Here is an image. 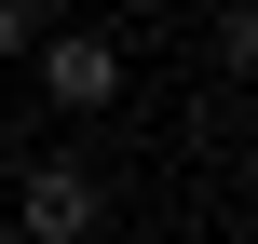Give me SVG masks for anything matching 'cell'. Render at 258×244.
Segmentation results:
<instances>
[{
    "mask_svg": "<svg viewBox=\"0 0 258 244\" xmlns=\"http://www.w3.org/2000/svg\"><path fill=\"white\" fill-rule=\"evenodd\" d=\"M0 149H14V68H0Z\"/></svg>",
    "mask_w": 258,
    "mask_h": 244,
    "instance_id": "5",
    "label": "cell"
},
{
    "mask_svg": "<svg viewBox=\"0 0 258 244\" xmlns=\"http://www.w3.org/2000/svg\"><path fill=\"white\" fill-rule=\"evenodd\" d=\"M27 82H41L68 122H95V109H122V41H109V27H41V41H27Z\"/></svg>",
    "mask_w": 258,
    "mask_h": 244,
    "instance_id": "2",
    "label": "cell"
},
{
    "mask_svg": "<svg viewBox=\"0 0 258 244\" xmlns=\"http://www.w3.org/2000/svg\"><path fill=\"white\" fill-rule=\"evenodd\" d=\"M0 244H27V231H14V217H0Z\"/></svg>",
    "mask_w": 258,
    "mask_h": 244,
    "instance_id": "6",
    "label": "cell"
},
{
    "mask_svg": "<svg viewBox=\"0 0 258 244\" xmlns=\"http://www.w3.org/2000/svg\"><path fill=\"white\" fill-rule=\"evenodd\" d=\"M14 231L27 244H95L109 231V177H95L82 149H27V163H14Z\"/></svg>",
    "mask_w": 258,
    "mask_h": 244,
    "instance_id": "1",
    "label": "cell"
},
{
    "mask_svg": "<svg viewBox=\"0 0 258 244\" xmlns=\"http://www.w3.org/2000/svg\"><path fill=\"white\" fill-rule=\"evenodd\" d=\"M204 54H218V82H245V95H258V0H218Z\"/></svg>",
    "mask_w": 258,
    "mask_h": 244,
    "instance_id": "3",
    "label": "cell"
},
{
    "mask_svg": "<svg viewBox=\"0 0 258 244\" xmlns=\"http://www.w3.org/2000/svg\"><path fill=\"white\" fill-rule=\"evenodd\" d=\"M54 27V0H0V68H27V41Z\"/></svg>",
    "mask_w": 258,
    "mask_h": 244,
    "instance_id": "4",
    "label": "cell"
}]
</instances>
